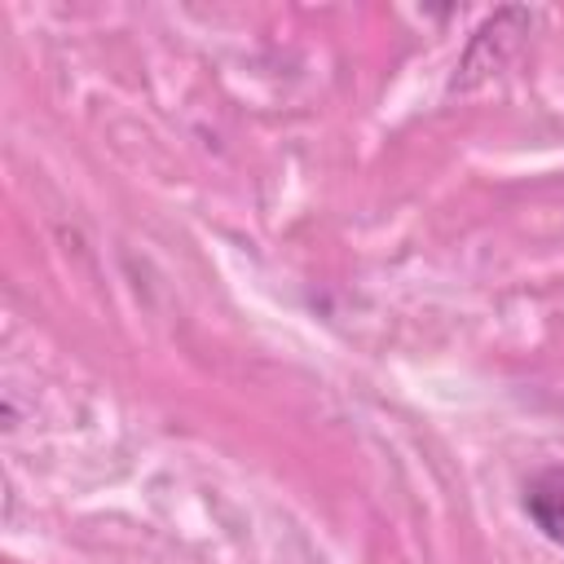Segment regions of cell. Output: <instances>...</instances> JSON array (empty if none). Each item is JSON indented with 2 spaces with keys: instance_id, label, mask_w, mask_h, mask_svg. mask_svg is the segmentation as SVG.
<instances>
[{
  "instance_id": "6da1fadb",
  "label": "cell",
  "mask_w": 564,
  "mask_h": 564,
  "mask_svg": "<svg viewBox=\"0 0 564 564\" xmlns=\"http://www.w3.org/2000/svg\"><path fill=\"white\" fill-rule=\"evenodd\" d=\"M524 511L542 538L564 546V467H546L524 485Z\"/></svg>"
}]
</instances>
